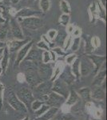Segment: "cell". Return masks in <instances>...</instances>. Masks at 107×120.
Returning <instances> with one entry per match:
<instances>
[{"mask_svg":"<svg viewBox=\"0 0 107 120\" xmlns=\"http://www.w3.org/2000/svg\"><path fill=\"white\" fill-rule=\"evenodd\" d=\"M52 85H53V82H51L50 80L43 81L39 83L34 88V90L32 91L34 98L41 100L45 103L47 98V95L51 92Z\"/></svg>","mask_w":107,"mask_h":120,"instance_id":"1","label":"cell"},{"mask_svg":"<svg viewBox=\"0 0 107 120\" xmlns=\"http://www.w3.org/2000/svg\"><path fill=\"white\" fill-rule=\"evenodd\" d=\"M7 94V101L12 109L16 111L21 112L22 114L28 113V109L26 108V106L18 99V98L16 95V93L13 90H11V89L8 90Z\"/></svg>","mask_w":107,"mask_h":120,"instance_id":"2","label":"cell"},{"mask_svg":"<svg viewBox=\"0 0 107 120\" xmlns=\"http://www.w3.org/2000/svg\"><path fill=\"white\" fill-rule=\"evenodd\" d=\"M25 77H26V82L30 85L31 88L34 89L39 83L43 82L41 79L40 75H38V68H28L25 70L24 72Z\"/></svg>","mask_w":107,"mask_h":120,"instance_id":"3","label":"cell"},{"mask_svg":"<svg viewBox=\"0 0 107 120\" xmlns=\"http://www.w3.org/2000/svg\"><path fill=\"white\" fill-rule=\"evenodd\" d=\"M16 95L18 99L26 106L28 109L30 107V104L35 98L34 97L32 90L28 87H22L16 92Z\"/></svg>","mask_w":107,"mask_h":120,"instance_id":"4","label":"cell"},{"mask_svg":"<svg viewBox=\"0 0 107 120\" xmlns=\"http://www.w3.org/2000/svg\"><path fill=\"white\" fill-rule=\"evenodd\" d=\"M51 91L57 93V94H60V95L63 96V98H65L66 99L70 93L69 86L67 84H66L64 82H63L61 79H57L53 82Z\"/></svg>","mask_w":107,"mask_h":120,"instance_id":"5","label":"cell"},{"mask_svg":"<svg viewBox=\"0 0 107 120\" xmlns=\"http://www.w3.org/2000/svg\"><path fill=\"white\" fill-rule=\"evenodd\" d=\"M66 98L61 96L60 94H57L55 92L51 91L47 95V98L45 103L48 105L50 107H57L60 108L61 106L65 102Z\"/></svg>","mask_w":107,"mask_h":120,"instance_id":"6","label":"cell"},{"mask_svg":"<svg viewBox=\"0 0 107 120\" xmlns=\"http://www.w3.org/2000/svg\"><path fill=\"white\" fill-rule=\"evenodd\" d=\"M89 60L91 61L93 66H94V70H93V74L95 75L98 72L104 65L105 61H106V57L105 56H98V55H89L88 56Z\"/></svg>","mask_w":107,"mask_h":120,"instance_id":"7","label":"cell"},{"mask_svg":"<svg viewBox=\"0 0 107 120\" xmlns=\"http://www.w3.org/2000/svg\"><path fill=\"white\" fill-rule=\"evenodd\" d=\"M94 70L91 61L89 58H83L80 61V74L81 76H87Z\"/></svg>","mask_w":107,"mask_h":120,"instance_id":"8","label":"cell"},{"mask_svg":"<svg viewBox=\"0 0 107 120\" xmlns=\"http://www.w3.org/2000/svg\"><path fill=\"white\" fill-rule=\"evenodd\" d=\"M33 45V42H30L28 43L25 44L24 46H22V48L19 49V51L18 52V55H17L16 59H15V66L18 67V66L20 65V63L24 60V59L26 58V56L27 55V53L30 51V49L31 48V46Z\"/></svg>","mask_w":107,"mask_h":120,"instance_id":"9","label":"cell"},{"mask_svg":"<svg viewBox=\"0 0 107 120\" xmlns=\"http://www.w3.org/2000/svg\"><path fill=\"white\" fill-rule=\"evenodd\" d=\"M52 71H53V69L51 68V67L50 65H48V63H46V64L41 63L38 67V75H40L41 79L43 81L45 79H48L50 80V77L52 75Z\"/></svg>","mask_w":107,"mask_h":120,"instance_id":"10","label":"cell"},{"mask_svg":"<svg viewBox=\"0 0 107 120\" xmlns=\"http://www.w3.org/2000/svg\"><path fill=\"white\" fill-rule=\"evenodd\" d=\"M58 79H61L63 82H64L66 84H67L68 86L71 85L72 83L74 82V80H76L74 75L72 74L70 68V67H65L64 70L63 71V72L61 73V75H59Z\"/></svg>","mask_w":107,"mask_h":120,"instance_id":"11","label":"cell"},{"mask_svg":"<svg viewBox=\"0 0 107 120\" xmlns=\"http://www.w3.org/2000/svg\"><path fill=\"white\" fill-rule=\"evenodd\" d=\"M22 26L28 29L36 30L42 26V21L38 18H28L22 21Z\"/></svg>","mask_w":107,"mask_h":120,"instance_id":"12","label":"cell"},{"mask_svg":"<svg viewBox=\"0 0 107 120\" xmlns=\"http://www.w3.org/2000/svg\"><path fill=\"white\" fill-rule=\"evenodd\" d=\"M42 52L39 51V50L31 49L30 48L23 61H30V62H34V63H40V62H42Z\"/></svg>","mask_w":107,"mask_h":120,"instance_id":"13","label":"cell"},{"mask_svg":"<svg viewBox=\"0 0 107 120\" xmlns=\"http://www.w3.org/2000/svg\"><path fill=\"white\" fill-rule=\"evenodd\" d=\"M106 70L104 67H102L100 71L94 75V79L93 80L92 86H94V87L95 86H101L102 83L106 81Z\"/></svg>","mask_w":107,"mask_h":120,"instance_id":"14","label":"cell"},{"mask_svg":"<svg viewBox=\"0 0 107 120\" xmlns=\"http://www.w3.org/2000/svg\"><path fill=\"white\" fill-rule=\"evenodd\" d=\"M106 98V90L102 86H95L91 90V99L96 101H103Z\"/></svg>","mask_w":107,"mask_h":120,"instance_id":"15","label":"cell"},{"mask_svg":"<svg viewBox=\"0 0 107 120\" xmlns=\"http://www.w3.org/2000/svg\"><path fill=\"white\" fill-rule=\"evenodd\" d=\"M66 67L65 63H63V62H57L54 65V67L53 68V71H52V75L50 77V80L51 82H54V80H56L59 75H61V73L63 72V71L64 68Z\"/></svg>","mask_w":107,"mask_h":120,"instance_id":"16","label":"cell"},{"mask_svg":"<svg viewBox=\"0 0 107 120\" xmlns=\"http://www.w3.org/2000/svg\"><path fill=\"white\" fill-rule=\"evenodd\" d=\"M27 42V40H12V41H9L7 42V50L10 52H14L19 50L22 48L25 43Z\"/></svg>","mask_w":107,"mask_h":120,"instance_id":"17","label":"cell"},{"mask_svg":"<svg viewBox=\"0 0 107 120\" xmlns=\"http://www.w3.org/2000/svg\"><path fill=\"white\" fill-rule=\"evenodd\" d=\"M79 100H80V98H79L77 91L74 90H73V89H71V90H70L69 95H68V97L66 99V101L64 103L66 104L67 106L72 107V106H74Z\"/></svg>","mask_w":107,"mask_h":120,"instance_id":"18","label":"cell"},{"mask_svg":"<svg viewBox=\"0 0 107 120\" xmlns=\"http://www.w3.org/2000/svg\"><path fill=\"white\" fill-rule=\"evenodd\" d=\"M80 99L85 102L91 101V89L89 87H82L77 91Z\"/></svg>","mask_w":107,"mask_h":120,"instance_id":"19","label":"cell"},{"mask_svg":"<svg viewBox=\"0 0 107 120\" xmlns=\"http://www.w3.org/2000/svg\"><path fill=\"white\" fill-rule=\"evenodd\" d=\"M59 111H60L59 108L50 107L49 110L46 113L43 114L42 116H40L39 118H37L34 120H52Z\"/></svg>","mask_w":107,"mask_h":120,"instance_id":"20","label":"cell"},{"mask_svg":"<svg viewBox=\"0 0 107 120\" xmlns=\"http://www.w3.org/2000/svg\"><path fill=\"white\" fill-rule=\"evenodd\" d=\"M9 65V51L7 47H4L3 54L1 58V63H0V68L2 69V72L4 75L7 70Z\"/></svg>","mask_w":107,"mask_h":120,"instance_id":"21","label":"cell"},{"mask_svg":"<svg viewBox=\"0 0 107 120\" xmlns=\"http://www.w3.org/2000/svg\"><path fill=\"white\" fill-rule=\"evenodd\" d=\"M70 71H71L72 74L74 75L75 79H77V80L80 79V78H81V74H80V59L77 58V59L74 60V63L71 64Z\"/></svg>","mask_w":107,"mask_h":120,"instance_id":"22","label":"cell"},{"mask_svg":"<svg viewBox=\"0 0 107 120\" xmlns=\"http://www.w3.org/2000/svg\"><path fill=\"white\" fill-rule=\"evenodd\" d=\"M11 31H12L13 36L16 39L18 40H22L23 38V34L21 30V29L19 28V26L17 25V23H15V21L11 22Z\"/></svg>","mask_w":107,"mask_h":120,"instance_id":"23","label":"cell"},{"mask_svg":"<svg viewBox=\"0 0 107 120\" xmlns=\"http://www.w3.org/2000/svg\"><path fill=\"white\" fill-rule=\"evenodd\" d=\"M49 108H50L49 106L46 105V103H44L43 105L39 108V109L37 110L36 111H34V117H35V119H37V118H39L40 116H42L43 114L46 113V112L49 110Z\"/></svg>","mask_w":107,"mask_h":120,"instance_id":"24","label":"cell"},{"mask_svg":"<svg viewBox=\"0 0 107 120\" xmlns=\"http://www.w3.org/2000/svg\"><path fill=\"white\" fill-rule=\"evenodd\" d=\"M85 111H86L87 113L89 115H94L95 110H96V106L94 105V103L93 102H85Z\"/></svg>","mask_w":107,"mask_h":120,"instance_id":"25","label":"cell"},{"mask_svg":"<svg viewBox=\"0 0 107 120\" xmlns=\"http://www.w3.org/2000/svg\"><path fill=\"white\" fill-rule=\"evenodd\" d=\"M4 95H5V86L3 83L0 82V110L3 109V101H4Z\"/></svg>","mask_w":107,"mask_h":120,"instance_id":"26","label":"cell"},{"mask_svg":"<svg viewBox=\"0 0 107 120\" xmlns=\"http://www.w3.org/2000/svg\"><path fill=\"white\" fill-rule=\"evenodd\" d=\"M43 104H44V102L42 101H41V100L34 99V101L31 102V104H30V108H31L32 111H36L37 110L39 109V108L43 105Z\"/></svg>","mask_w":107,"mask_h":120,"instance_id":"27","label":"cell"},{"mask_svg":"<svg viewBox=\"0 0 107 120\" xmlns=\"http://www.w3.org/2000/svg\"><path fill=\"white\" fill-rule=\"evenodd\" d=\"M34 14H38V12L34 11H31V10H28V9H24L22 10L21 11H19L18 13V16H30V15H33Z\"/></svg>","mask_w":107,"mask_h":120,"instance_id":"28","label":"cell"},{"mask_svg":"<svg viewBox=\"0 0 107 120\" xmlns=\"http://www.w3.org/2000/svg\"><path fill=\"white\" fill-rule=\"evenodd\" d=\"M51 61V57H50V54L49 51H46L42 52V63H49Z\"/></svg>","mask_w":107,"mask_h":120,"instance_id":"29","label":"cell"},{"mask_svg":"<svg viewBox=\"0 0 107 120\" xmlns=\"http://www.w3.org/2000/svg\"><path fill=\"white\" fill-rule=\"evenodd\" d=\"M76 59H77V55L75 54H71V55L66 56V63L68 65H71Z\"/></svg>","mask_w":107,"mask_h":120,"instance_id":"30","label":"cell"},{"mask_svg":"<svg viewBox=\"0 0 107 120\" xmlns=\"http://www.w3.org/2000/svg\"><path fill=\"white\" fill-rule=\"evenodd\" d=\"M40 4H41L42 9L43 10V11H46L48 9H49V7H50L49 0H41Z\"/></svg>","mask_w":107,"mask_h":120,"instance_id":"31","label":"cell"},{"mask_svg":"<svg viewBox=\"0 0 107 120\" xmlns=\"http://www.w3.org/2000/svg\"><path fill=\"white\" fill-rule=\"evenodd\" d=\"M37 46H38L40 50H45L46 51H49V50H50L48 45L43 41H41L39 42H38V43H37Z\"/></svg>","mask_w":107,"mask_h":120,"instance_id":"32","label":"cell"},{"mask_svg":"<svg viewBox=\"0 0 107 120\" xmlns=\"http://www.w3.org/2000/svg\"><path fill=\"white\" fill-rule=\"evenodd\" d=\"M59 110H61V111L63 112V114H68V113L70 112L71 107L69 106H67L66 104L63 103V105L61 106V107L59 108Z\"/></svg>","mask_w":107,"mask_h":120,"instance_id":"33","label":"cell"},{"mask_svg":"<svg viewBox=\"0 0 107 120\" xmlns=\"http://www.w3.org/2000/svg\"><path fill=\"white\" fill-rule=\"evenodd\" d=\"M102 114H103V111H102V108L97 107L94 111V115H93V117L96 118V119H101Z\"/></svg>","mask_w":107,"mask_h":120,"instance_id":"34","label":"cell"},{"mask_svg":"<svg viewBox=\"0 0 107 120\" xmlns=\"http://www.w3.org/2000/svg\"><path fill=\"white\" fill-rule=\"evenodd\" d=\"M79 43H80V38H76L74 39L73 45H72V51H77L79 47Z\"/></svg>","mask_w":107,"mask_h":120,"instance_id":"35","label":"cell"},{"mask_svg":"<svg viewBox=\"0 0 107 120\" xmlns=\"http://www.w3.org/2000/svg\"><path fill=\"white\" fill-rule=\"evenodd\" d=\"M16 79L18 82L20 83H23L26 82V77H25V75L23 72H19L18 75H17Z\"/></svg>","mask_w":107,"mask_h":120,"instance_id":"36","label":"cell"},{"mask_svg":"<svg viewBox=\"0 0 107 120\" xmlns=\"http://www.w3.org/2000/svg\"><path fill=\"white\" fill-rule=\"evenodd\" d=\"M65 39H66V35L63 33H59V34L56 38V41L59 42V43H64L65 42Z\"/></svg>","mask_w":107,"mask_h":120,"instance_id":"37","label":"cell"},{"mask_svg":"<svg viewBox=\"0 0 107 120\" xmlns=\"http://www.w3.org/2000/svg\"><path fill=\"white\" fill-rule=\"evenodd\" d=\"M7 28H2L0 29V40L5 39L6 35H7Z\"/></svg>","mask_w":107,"mask_h":120,"instance_id":"38","label":"cell"},{"mask_svg":"<svg viewBox=\"0 0 107 120\" xmlns=\"http://www.w3.org/2000/svg\"><path fill=\"white\" fill-rule=\"evenodd\" d=\"M53 52H54V53H57L58 55H61V56H63V55H65V53H64V52L62 51L60 48H58V47L54 48V49H53Z\"/></svg>","mask_w":107,"mask_h":120,"instance_id":"39","label":"cell"},{"mask_svg":"<svg viewBox=\"0 0 107 120\" xmlns=\"http://www.w3.org/2000/svg\"><path fill=\"white\" fill-rule=\"evenodd\" d=\"M55 34H56L55 30H50V31L48 33V35H49L50 39H54V37H55Z\"/></svg>","mask_w":107,"mask_h":120,"instance_id":"40","label":"cell"},{"mask_svg":"<svg viewBox=\"0 0 107 120\" xmlns=\"http://www.w3.org/2000/svg\"><path fill=\"white\" fill-rule=\"evenodd\" d=\"M63 20H65V22H64V24H66L67 22H68V20H69V17L68 16H63V18H62V22H63Z\"/></svg>","mask_w":107,"mask_h":120,"instance_id":"41","label":"cell"},{"mask_svg":"<svg viewBox=\"0 0 107 120\" xmlns=\"http://www.w3.org/2000/svg\"><path fill=\"white\" fill-rule=\"evenodd\" d=\"M3 51H4V47H3V48H0V57H2V55H3Z\"/></svg>","mask_w":107,"mask_h":120,"instance_id":"42","label":"cell"},{"mask_svg":"<svg viewBox=\"0 0 107 120\" xmlns=\"http://www.w3.org/2000/svg\"><path fill=\"white\" fill-rule=\"evenodd\" d=\"M20 120H30V117L28 115H26L22 119H20Z\"/></svg>","mask_w":107,"mask_h":120,"instance_id":"43","label":"cell"},{"mask_svg":"<svg viewBox=\"0 0 107 120\" xmlns=\"http://www.w3.org/2000/svg\"><path fill=\"white\" fill-rule=\"evenodd\" d=\"M3 46H4V43L3 42H0V48H3Z\"/></svg>","mask_w":107,"mask_h":120,"instance_id":"44","label":"cell"},{"mask_svg":"<svg viewBox=\"0 0 107 120\" xmlns=\"http://www.w3.org/2000/svg\"><path fill=\"white\" fill-rule=\"evenodd\" d=\"M4 22V19H3L1 18V16H0V22Z\"/></svg>","mask_w":107,"mask_h":120,"instance_id":"45","label":"cell"},{"mask_svg":"<svg viewBox=\"0 0 107 120\" xmlns=\"http://www.w3.org/2000/svg\"><path fill=\"white\" fill-rule=\"evenodd\" d=\"M91 120H102V119H96V118H93Z\"/></svg>","mask_w":107,"mask_h":120,"instance_id":"46","label":"cell"},{"mask_svg":"<svg viewBox=\"0 0 107 120\" xmlns=\"http://www.w3.org/2000/svg\"><path fill=\"white\" fill-rule=\"evenodd\" d=\"M3 74V72H2V69L0 68V76H1V75Z\"/></svg>","mask_w":107,"mask_h":120,"instance_id":"47","label":"cell"},{"mask_svg":"<svg viewBox=\"0 0 107 120\" xmlns=\"http://www.w3.org/2000/svg\"><path fill=\"white\" fill-rule=\"evenodd\" d=\"M14 3H16V2H18V0H12Z\"/></svg>","mask_w":107,"mask_h":120,"instance_id":"48","label":"cell"},{"mask_svg":"<svg viewBox=\"0 0 107 120\" xmlns=\"http://www.w3.org/2000/svg\"><path fill=\"white\" fill-rule=\"evenodd\" d=\"M1 58H2V57H0V63H1Z\"/></svg>","mask_w":107,"mask_h":120,"instance_id":"49","label":"cell"}]
</instances>
